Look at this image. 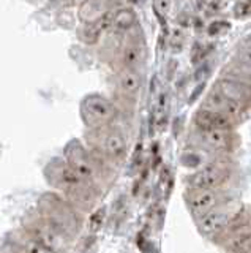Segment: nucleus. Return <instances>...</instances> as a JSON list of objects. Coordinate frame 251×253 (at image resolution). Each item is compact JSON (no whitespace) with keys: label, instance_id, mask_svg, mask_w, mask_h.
Segmentation results:
<instances>
[{"label":"nucleus","instance_id":"obj_19","mask_svg":"<svg viewBox=\"0 0 251 253\" xmlns=\"http://www.w3.org/2000/svg\"><path fill=\"white\" fill-rule=\"evenodd\" d=\"M168 95L161 93L158 97V106H156V126L158 128H163L164 124L168 121Z\"/></svg>","mask_w":251,"mask_h":253},{"label":"nucleus","instance_id":"obj_5","mask_svg":"<svg viewBox=\"0 0 251 253\" xmlns=\"http://www.w3.org/2000/svg\"><path fill=\"white\" fill-rule=\"evenodd\" d=\"M82 122L87 128H100L111 124L117 116L114 103L101 93H90L84 97L79 106Z\"/></svg>","mask_w":251,"mask_h":253},{"label":"nucleus","instance_id":"obj_10","mask_svg":"<svg viewBox=\"0 0 251 253\" xmlns=\"http://www.w3.org/2000/svg\"><path fill=\"white\" fill-rule=\"evenodd\" d=\"M194 122L201 130H210V128H227L231 130L232 122L231 117H227L221 113L212 111L207 108H201L194 114Z\"/></svg>","mask_w":251,"mask_h":253},{"label":"nucleus","instance_id":"obj_18","mask_svg":"<svg viewBox=\"0 0 251 253\" xmlns=\"http://www.w3.org/2000/svg\"><path fill=\"white\" fill-rule=\"evenodd\" d=\"M103 34V30L98 26L97 21H92V22H84L82 27L77 30V35L82 40V42L89 43V44H93L98 42L100 35Z\"/></svg>","mask_w":251,"mask_h":253},{"label":"nucleus","instance_id":"obj_15","mask_svg":"<svg viewBox=\"0 0 251 253\" xmlns=\"http://www.w3.org/2000/svg\"><path fill=\"white\" fill-rule=\"evenodd\" d=\"M14 244H16L19 253H49L32 234L26 231V229L14 234Z\"/></svg>","mask_w":251,"mask_h":253},{"label":"nucleus","instance_id":"obj_13","mask_svg":"<svg viewBox=\"0 0 251 253\" xmlns=\"http://www.w3.org/2000/svg\"><path fill=\"white\" fill-rule=\"evenodd\" d=\"M204 144L215 150H224L231 146V131L227 128H210L201 130Z\"/></svg>","mask_w":251,"mask_h":253},{"label":"nucleus","instance_id":"obj_21","mask_svg":"<svg viewBox=\"0 0 251 253\" xmlns=\"http://www.w3.org/2000/svg\"><path fill=\"white\" fill-rule=\"evenodd\" d=\"M232 249L237 250V252H242V253L251 250V234H245V236L237 237V239L232 242Z\"/></svg>","mask_w":251,"mask_h":253},{"label":"nucleus","instance_id":"obj_6","mask_svg":"<svg viewBox=\"0 0 251 253\" xmlns=\"http://www.w3.org/2000/svg\"><path fill=\"white\" fill-rule=\"evenodd\" d=\"M65 160L70 166L90 184L97 187L100 179V163L92 152H89L79 141L73 139L65 146Z\"/></svg>","mask_w":251,"mask_h":253},{"label":"nucleus","instance_id":"obj_8","mask_svg":"<svg viewBox=\"0 0 251 253\" xmlns=\"http://www.w3.org/2000/svg\"><path fill=\"white\" fill-rule=\"evenodd\" d=\"M226 171L216 165H210L206 168L194 172L188 179V184L191 188H215L226 180Z\"/></svg>","mask_w":251,"mask_h":253},{"label":"nucleus","instance_id":"obj_2","mask_svg":"<svg viewBox=\"0 0 251 253\" xmlns=\"http://www.w3.org/2000/svg\"><path fill=\"white\" fill-rule=\"evenodd\" d=\"M38 212L46 220H49L57 229H60L65 236H68L70 239H73L77 229H79L81 221L77 218L72 203L60 198L59 195L54 193L43 195L40 198V201H38Z\"/></svg>","mask_w":251,"mask_h":253},{"label":"nucleus","instance_id":"obj_14","mask_svg":"<svg viewBox=\"0 0 251 253\" xmlns=\"http://www.w3.org/2000/svg\"><path fill=\"white\" fill-rule=\"evenodd\" d=\"M141 84H143V79H141V75L138 73L136 68L123 67V70L117 73V87L123 93H136L141 89Z\"/></svg>","mask_w":251,"mask_h":253},{"label":"nucleus","instance_id":"obj_26","mask_svg":"<svg viewBox=\"0 0 251 253\" xmlns=\"http://www.w3.org/2000/svg\"><path fill=\"white\" fill-rule=\"evenodd\" d=\"M207 71H210V68L207 65L199 67L198 70H196V73H194V79H196V81H201V79H204L207 76Z\"/></svg>","mask_w":251,"mask_h":253},{"label":"nucleus","instance_id":"obj_9","mask_svg":"<svg viewBox=\"0 0 251 253\" xmlns=\"http://www.w3.org/2000/svg\"><path fill=\"white\" fill-rule=\"evenodd\" d=\"M218 204V195L214 188H193V193L188 196V208L194 215H202L212 211Z\"/></svg>","mask_w":251,"mask_h":253},{"label":"nucleus","instance_id":"obj_1","mask_svg":"<svg viewBox=\"0 0 251 253\" xmlns=\"http://www.w3.org/2000/svg\"><path fill=\"white\" fill-rule=\"evenodd\" d=\"M44 177L74 206L89 209L95 201V185L82 179L64 158H52L44 168Z\"/></svg>","mask_w":251,"mask_h":253},{"label":"nucleus","instance_id":"obj_16","mask_svg":"<svg viewBox=\"0 0 251 253\" xmlns=\"http://www.w3.org/2000/svg\"><path fill=\"white\" fill-rule=\"evenodd\" d=\"M136 22V14L128 8H120V10H114V22L112 29L117 32H125L131 29Z\"/></svg>","mask_w":251,"mask_h":253},{"label":"nucleus","instance_id":"obj_7","mask_svg":"<svg viewBox=\"0 0 251 253\" xmlns=\"http://www.w3.org/2000/svg\"><path fill=\"white\" fill-rule=\"evenodd\" d=\"M215 92L240 103V105L251 101V84L242 83L239 79H234V78L226 76V78L218 79L215 83Z\"/></svg>","mask_w":251,"mask_h":253},{"label":"nucleus","instance_id":"obj_24","mask_svg":"<svg viewBox=\"0 0 251 253\" xmlns=\"http://www.w3.org/2000/svg\"><path fill=\"white\" fill-rule=\"evenodd\" d=\"M250 11V5L245 3V2H240L234 6V16L235 18H243V16H247Z\"/></svg>","mask_w":251,"mask_h":253},{"label":"nucleus","instance_id":"obj_17","mask_svg":"<svg viewBox=\"0 0 251 253\" xmlns=\"http://www.w3.org/2000/svg\"><path fill=\"white\" fill-rule=\"evenodd\" d=\"M143 59V49L141 46L136 43H130L123 47L122 51V60H123V67L128 68H136V65Z\"/></svg>","mask_w":251,"mask_h":253},{"label":"nucleus","instance_id":"obj_23","mask_svg":"<svg viewBox=\"0 0 251 253\" xmlns=\"http://www.w3.org/2000/svg\"><path fill=\"white\" fill-rule=\"evenodd\" d=\"M229 29V24H227L226 21H214L209 26V35H219V34H223L224 30Z\"/></svg>","mask_w":251,"mask_h":253},{"label":"nucleus","instance_id":"obj_20","mask_svg":"<svg viewBox=\"0 0 251 253\" xmlns=\"http://www.w3.org/2000/svg\"><path fill=\"white\" fill-rule=\"evenodd\" d=\"M105 217H106V209L105 208H100L97 209L95 212L90 215V221H89V228L92 233H97L101 229V226H103L105 223Z\"/></svg>","mask_w":251,"mask_h":253},{"label":"nucleus","instance_id":"obj_3","mask_svg":"<svg viewBox=\"0 0 251 253\" xmlns=\"http://www.w3.org/2000/svg\"><path fill=\"white\" fill-rule=\"evenodd\" d=\"M26 231H29L49 253H67L70 249V237L46 220L40 212L26 218Z\"/></svg>","mask_w":251,"mask_h":253},{"label":"nucleus","instance_id":"obj_11","mask_svg":"<svg viewBox=\"0 0 251 253\" xmlns=\"http://www.w3.org/2000/svg\"><path fill=\"white\" fill-rule=\"evenodd\" d=\"M201 108H207V109H212V111H216V113H221V114H224L227 117L239 116L240 111H242L240 103L227 98V97H224V95L218 93V92L210 93L209 97L204 100Z\"/></svg>","mask_w":251,"mask_h":253},{"label":"nucleus","instance_id":"obj_29","mask_svg":"<svg viewBox=\"0 0 251 253\" xmlns=\"http://www.w3.org/2000/svg\"><path fill=\"white\" fill-rule=\"evenodd\" d=\"M243 253H251V250H248V252H243Z\"/></svg>","mask_w":251,"mask_h":253},{"label":"nucleus","instance_id":"obj_12","mask_svg":"<svg viewBox=\"0 0 251 253\" xmlns=\"http://www.w3.org/2000/svg\"><path fill=\"white\" fill-rule=\"evenodd\" d=\"M227 223H229V215L224 211H214V209L199 215V221H198L201 233L206 236H214L219 233L221 229L226 228Z\"/></svg>","mask_w":251,"mask_h":253},{"label":"nucleus","instance_id":"obj_28","mask_svg":"<svg viewBox=\"0 0 251 253\" xmlns=\"http://www.w3.org/2000/svg\"><path fill=\"white\" fill-rule=\"evenodd\" d=\"M70 2H72V3H79V5H81V3L85 2V0H70Z\"/></svg>","mask_w":251,"mask_h":253},{"label":"nucleus","instance_id":"obj_27","mask_svg":"<svg viewBox=\"0 0 251 253\" xmlns=\"http://www.w3.org/2000/svg\"><path fill=\"white\" fill-rule=\"evenodd\" d=\"M206 89V83H201V84H198V87L193 90V93L190 95V103H193L194 100H196V97H199V95L202 93V90Z\"/></svg>","mask_w":251,"mask_h":253},{"label":"nucleus","instance_id":"obj_22","mask_svg":"<svg viewBox=\"0 0 251 253\" xmlns=\"http://www.w3.org/2000/svg\"><path fill=\"white\" fill-rule=\"evenodd\" d=\"M237 59H239L240 63H243V65H247V67L251 68V43L242 44V46L239 47Z\"/></svg>","mask_w":251,"mask_h":253},{"label":"nucleus","instance_id":"obj_4","mask_svg":"<svg viewBox=\"0 0 251 253\" xmlns=\"http://www.w3.org/2000/svg\"><path fill=\"white\" fill-rule=\"evenodd\" d=\"M85 139L93 150H97L106 158L119 160L127 154V139L123 133L109 125L100 126V128H89L85 133Z\"/></svg>","mask_w":251,"mask_h":253},{"label":"nucleus","instance_id":"obj_25","mask_svg":"<svg viewBox=\"0 0 251 253\" xmlns=\"http://www.w3.org/2000/svg\"><path fill=\"white\" fill-rule=\"evenodd\" d=\"M155 10L161 13H168L171 10V0H153Z\"/></svg>","mask_w":251,"mask_h":253}]
</instances>
